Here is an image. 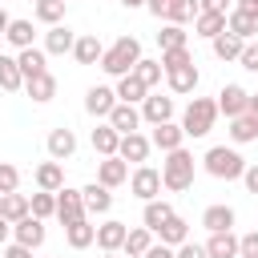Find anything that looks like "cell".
Segmentation results:
<instances>
[{
    "instance_id": "cb8c5ba5",
    "label": "cell",
    "mask_w": 258,
    "mask_h": 258,
    "mask_svg": "<svg viewBox=\"0 0 258 258\" xmlns=\"http://www.w3.org/2000/svg\"><path fill=\"white\" fill-rule=\"evenodd\" d=\"M73 56H77V64H101V56H105V44H101L93 32H85V36H77V44H73Z\"/></svg>"
},
{
    "instance_id": "8d00e7d4",
    "label": "cell",
    "mask_w": 258,
    "mask_h": 258,
    "mask_svg": "<svg viewBox=\"0 0 258 258\" xmlns=\"http://www.w3.org/2000/svg\"><path fill=\"white\" fill-rule=\"evenodd\" d=\"M32 36H36V32H32V20H12L8 32H4V40H8L16 52H20V48H32Z\"/></svg>"
},
{
    "instance_id": "680465c9",
    "label": "cell",
    "mask_w": 258,
    "mask_h": 258,
    "mask_svg": "<svg viewBox=\"0 0 258 258\" xmlns=\"http://www.w3.org/2000/svg\"><path fill=\"white\" fill-rule=\"evenodd\" d=\"M125 8H145V0H121Z\"/></svg>"
},
{
    "instance_id": "ac0fdd59",
    "label": "cell",
    "mask_w": 258,
    "mask_h": 258,
    "mask_svg": "<svg viewBox=\"0 0 258 258\" xmlns=\"http://www.w3.org/2000/svg\"><path fill=\"white\" fill-rule=\"evenodd\" d=\"M198 81H202L198 64H181V69H169V73H165V85H169V93H177V97L194 93V89H198Z\"/></svg>"
},
{
    "instance_id": "94428289",
    "label": "cell",
    "mask_w": 258,
    "mask_h": 258,
    "mask_svg": "<svg viewBox=\"0 0 258 258\" xmlns=\"http://www.w3.org/2000/svg\"><path fill=\"white\" fill-rule=\"evenodd\" d=\"M64 4H69V0H64Z\"/></svg>"
},
{
    "instance_id": "484cf974",
    "label": "cell",
    "mask_w": 258,
    "mask_h": 258,
    "mask_svg": "<svg viewBox=\"0 0 258 258\" xmlns=\"http://www.w3.org/2000/svg\"><path fill=\"white\" fill-rule=\"evenodd\" d=\"M202 226L210 230V234H222V230H234V206H206V214H202Z\"/></svg>"
},
{
    "instance_id": "816d5d0a",
    "label": "cell",
    "mask_w": 258,
    "mask_h": 258,
    "mask_svg": "<svg viewBox=\"0 0 258 258\" xmlns=\"http://www.w3.org/2000/svg\"><path fill=\"white\" fill-rule=\"evenodd\" d=\"M141 258H173V246H165V242H153Z\"/></svg>"
},
{
    "instance_id": "8992f818",
    "label": "cell",
    "mask_w": 258,
    "mask_h": 258,
    "mask_svg": "<svg viewBox=\"0 0 258 258\" xmlns=\"http://www.w3.org/2000/svg\"><path fill=\"white\" fill-rule=\"evenodd\" d=\"M52 218H60V226H73V222H81V218H89L85 214V202H81V189H56V214Z\"/></svg>"
},
{
    "instance_id": "f5cc1de1",
    "label": "cell",
    "mask_w": 258,
    "mask_h": 258,
    "mask_svg": "<svg viewBox=\"0 0 258 258\" xmlns=\"http://www.w3.org/2000/svg\"><path fill=\"white\" fill-rule=\"evenodd\" d=\"M198 8H202V12H226L230 0H198Z\"/></svg>"
},
{
    "instance_id": "f6af8a7d",
    "label": "cell",
    "mask_w": 258,
    "mask_h": 258,
    "mask_svg": "<svg viewBox=\"0 0 258 258\" xmlns=\"http://www.w3.org/2000/svg\"><path fill=\"white\" fill-rule=\"evenodd\" d=\"M16 185H20V169L12 161H0V194H16Z\"/></svg>"
},
{
    "instance_id": "9c48e42d",
    "label": "cell",
    "mask_w": 258,
    "mask_h": 258,
    "mask_svg": "<svg viewBox=\"0 0 258 258\" xmlns=\"http://www.w3.org/2000/svg\"><path fill=\"white\" fill-rule=\"evenodd\" d=\"M125 234H129V226H125V222H117V218L101 222V226H97V246H101V254H121Z\"/></svg>"
},
{
    "instance_id": "bcb514c9",
    "label": "cell",
    "mask_w": 258,
    "mask_h": 258,
    "mask_svg": "<svg viewBox=\"0 0 258 258\" xmlns=\"http://www.w3.org/2000/svg\"><path fill=\"white\" fill-rule=\"evenodd\" d=\"M238 258H258V230L238 234Z\"/></svg>"
},
{
    "instance_id": "d4e9b609",
    "label": "cell",
    "mask_w": 258,
    "mask_h": 258,
    "mask_svg": "<svg viewBox=\"0 0 258 258\" xmlns=\"http://www.w3.org/2000/svg\"><path fill=\"white\" fill-rule=\"evenodd\" d=\"M89 141H93V149L101 153V157H117V145H121V133L105 121V125H97L93 133H89Z\"/></svg>"
},
{
    "instance_id": "ab89813d",
    "label": "cell",
    "mask_w": 258,
    "mask_h": 258,
    "mask_svg": "<svg viewBox=\"0 0 258 258\" xmlns=\"http://www.w3.org/2000/svg\"><path fill=\"white\" fill-rule=\"evenodd\" d=\"M198 12H202L198 0H169V8H165V24H189Z\"/></svg>"
},
{
    "instance_id": "60d3db41",
    "label": "cell",
    "mask_w": 258,
    "mask_h": 258,
    "mask_svg": "<svg viewBox=\"0 0 258 258\" xmlns=\"http://www.w3.org/2000/svg\"><path fill=\"white\" fill-rule=\"evenodd\" d=\"M28 214H32V218H40V222H44V218H52V214H56V194H44V189H40V194H32V198H28Z\"/></svg>"
},
{
    "instance_id": "9f6ffc18",
    "label": "cell",
    "mask_w": 258,
    "mask_h": 258,
    "mask_svg": "<svg viewBox=\"0 0 258 258\" xmlns=\"http://www.w3.org/2000/svg\"><path fill=\"white\" fill-rule=\"evenodd\" d=\"M234 8H242V12H254V16H258V0H238Z\"/></svg>"
},
{
    "instance_id": "d590c367",
    "label": "cell",
    "mask_w": 258,
    "mask_h": 258,
    "mask_svg": "<svg viewBox=\"0 0 258 258\" xmlns=\"http://www.w3.org/2000/svg\"><path fill=\"white\" fill-rule=\"evenodd\" d=\"M0 89H4V93H16V89H24V77H20V64H16V56H4V52H0Z\"/></svg>"
},
{
    "instance_id": "e0dca14e",
    "label": "cell",
    "mask_w": 258,
    "mask_h": 258,
    "mask_svg": "<svg viewBox=\"0 0 258 258\" xmlns=\"http://www.w3.org/2000/svg\"><path fill=\"white\" fill-rule=\"evenodd\" d=\"M81 202H85V214H89V218H97V214H109V210H113V194H109L101 181H89V185L81 189Z\"/></svg>"
},
{
    "instance_id": "836d02e7",
    "label": "cell",
    "mask_w": 258,
    "mask_h": 258,
    "mask_svg": "<svg viewBox=\"0 0 258 258\" xmlns=\"http://www.w3.org/2000/svg\"><path fill=\"white\" fill-rule=\"evenodd\" d=\"M149 246H153V234H149L145 226H133V230L125 234V246H121V254H125V258H141Z\"/></svg>"
},
{
    "instance_id": "7dc6e473",
    "label": "cell",
    "mask_w": 258,
    "mask_h": 258,
    "mask_svg": "<svg viewBox=\"0 0 258 258\" xmlns=\"http://www.w3.org/2000/svg\"><path fill=\"white\" fill-rule=\"evenodd\" d=\"M238 64H242L246 73H258V40L242 44V56H238Z\"/></svg>"
},
{
    "instance_id": "ee69618b",
    "label": "cell",
    "mask_w": 258,
    "mask_h": 258,
    "mask_svg": "<svg viewBox=\"0 0 258 258\" xmlns=\"http://www.w3.org/2000/svg\"><path fill=\"white\" fill-rule=\"evenodd\" d=\"M181 64H194L189 48H169V52H161V73H169V69H181Z\"/></svg>"
},
{
    "instance_id": "5bb4252c",
    "label": "cell",
    "mask_w": 258,
    "mask_h": 258,
    "mask_svg": "<svg viewBox=\"0 0 258 258\" xmlns=\"http://www.w3.org/2000/svg\"><path fill=\"white\" fill-rule=\"evenodd\" d=\"M141 121L149 125H161V121H173V97H161V93H149L141 101Z\"/></svg>"
},
{
    "instance_id": "6f0895ef",
    "label": "cell",
    "mask_w": 258,
    "mask_h": 258,
    "mask_svg": "<svg viewBox=\"0 0 258 258\" xmlns=\"http://www.w3.org/2000/svg\"><path fill=\"white\" fill-rule=\"evenodd\" d=\"M8 24H12V16H8V12H4V8H0V36H4V32H8Z\"/></svg>"
},
{
    "instance_id": "f35d334b",
    "label": "cell",
    "mask_w": 258,
    "mask_h": 258,
    "mask_svg": "<svg viewBox=\"0 0 258 258\" xmlns=\"http://www.w3.org/2000/svg\"><path fill=\"white\" fill-rule=\"evenodd\" d=\"M133 77H137V81H141V85L153 93V89L161 85V60H149V56H141V60L133 64Z\"/></svg>"
},
{
    "instance_id": "4dcf8cb0",
    "label": "cell",
    "mask_w": 258,
    "mask_h": 258,
    "mask_svg": "<svg viewBox=\"0 0 258 258\" xmlns=\"http://www.w3.org/2000/svg\"><path fill=\"white\" fill-rule=\"evenodd\" d=\"M218 32H226V12H198L194 16V36L214 40Z\"/></svg>"
},
{
    "instance_id": "ba28073f",
    "label": "cell",
    "mask_w": 258,
    "mask_h": 258,
    "mask_svg": "<svg viewBox=\"0 0 258 258\" xmlns=\"http://www.w3.org/2000/svg\"><path fill=\"white\" fill-rule=\"evenodd\" d=\"M44 238H48V230H44V222L40 218H20L16 226H12V242H20V246H28V250H36V246H44Z\"/></svg>"
},
{
    "instance_id": "4316f807",
    "label": "cell",
    "mask_w": 258,
    "mask_h": 258,
    "mask_svg": "<svg viewBox=\"0 0 258 258\" xmlns=\"http://www.w3.org/2000/svg\"><path fill=\"white\" fill-rule=\"evenodd\" d=\"M64 242H69L73 250H89V246L97 242V226H93L89 218H81V222L64 226Z\"/></svg>"
},
{
    "instance_id": "d6a6232c",
    "label": "cell",
    "mask_w": 258,
    "mask_h": 258,
    "mask_svg": "<svg viewBox=\"0 0 258 258\" xmlns=\"http://www.w3.org/2000/svg\"><path fill=\"white\" fill-rule=\"evenodd\" d=\"M157 238H161L165 246H173V250H177L181 242H189V222H185L181 214H173V218H169V222L157 230Z\"/></svg>"
},
{
    "instance_id": "e575fe53",
    "label": "cell",
    "mask_w": 258,
    "mask_h": 258,
    "mask_svg": "<svg viewBox=\"0 0 258 258\" xmlns=\"http://www.w3.org/2000/svg\"><path fill=\"white\" fill-rule=\"evenodd\" d=\"M0 218H8L12 226L20 218H28V198L24 194H0Z\"/></svg>"
},
{
    "instance_id": "5b68a950",
    "label": "cell",
    "mask_w": 258,
    "mask_h": 258,
    "mask_svg": "<svg viewBox=\"0 0 258 258\" xmlns=\"http://www.w3.org/2000/svg\"><path fill=\"white\" fill-rule=\"evenodd\" d=\"M129 189H133L141 202L161 198V169H153V165H137V169L129 173Z\"/></svg>"
},
{
    "instance_id": "b9f144b4",
    "label": "cell",
    "mask_w": 258,
    "mask_h": 258,
    "mask_svg": "<svg viewBox=\"0 0 258 258\" xmlns=\"http://www.w3.org/2000/svg\"><path fill=\"white\" fill-rule=\"evenodd\" d=\"M36 20H44L48 28L64 20V0H36Z\"/></svg>"
},
{
    "instance_id": "7402d4cb",
    "label": "cell",
    "mask_w": 258,
    "mask_h": 258,
    "mask_svg": "<svg viewBox=\"0 0 258 258\" xmlns=\"http://www.w3.org/2000/svg\"><path fill=\"white\" fill-rule=\"evenodd\" d=\"M173 214H177V210H173L169 202L153 198V202H145V210H141V226H145L149 234H157V230H161V226H165V222H169Z\"/></svg>"
},
{
    "instance_id": "1f68e13d",
    "label": "cell",
    "mask_w": 258,
    "mask_h": 258,
    "mask_svg": "<svg viewBox=\"0 0 258 258\" xmlns=\"http://www.w3.org/2000/svg\"><path fill=\"white\" fill-rule=\"evenodd\" d=\"M113 93H117V101H121V105H137V101H145V97H149V89H145L133 73H129V77H117V89H113Z\"/></svg>"
},
{
    "instance_id": "52a82bcc",
    "label": "cell",
    "mask_w": 258,
    "mask_h": 258,
    "mask_svg": "<svg viewBox=\"0 0 258 258\" xmlns=\"http://www.w3.org/2000/svg\"><path fill=\"white\" fill-rule=\"evenodd\" d=\"M246 109H250V93H246L242 85H222V89H218V113H226V117L234 121V117H242Z\"/></svg>"
},
{
    "instance_id": "603a6c76",
    "label": "cell",
    "mask_w": 258,
    "mask_h": 258,
    "mask_svg": "<svg viewBox=\"0 0 258 258\" xmlns=\"http://www.w3.org/2000/svg\"><path fill=\"white\" fill-rule=\"evenodd\" d=\"M44 60H48V56H44V48H36V44L16 52V64H20V77H24V81H32V77L48 73V64H44Z\"/></svg>"
},
{
    "instance_id": "277c9868",
    "label": "cell",
    "mask_w": 258,
    "mask_h": 258,
    "mask_svg": "<svg viewBox=\"0 0 258 258\" xmlns=\"http://www.w3.org/2000/svg\"><path fill=\"white\" fill-rule=\"evenodd\" d=\"M214 121H218V101L214 97H194L181 113V133L185 137H206L214 129Z\"/></svg>"
},
{
    "instance_id": "2e32d148",
    "label": "cell",
    "mask_w": 258,
    "mask_h": 258,
    "mask_svg": "<svg viewBox=\"0 0 258 258\" xmlns=\"http://www.w3.org/2000/svg\"><path fill=\"white\" fill-rule=\"evenodd\" d=\"M97 181H101L105 189H117V185L129 181V165H125L121 157H101V161H97Z\"/></svg>"
},
{
    "instance_id": "f907efd6",
    "label": "cell",
    "mask_w": 258,
    "mask_h": 258,
    "mask_svg": "<svg viewBox=\"0 0 258 258\" xmlns=\"http://www.w3.org/2000/svg\"><path fill=\"white\" fill-rule=\"evenodd\" d=\"M0 258H32V250H28V246H20V242H8Z\"/></svg>"
},
{
    "instance_id": "11a10c76",
    "label": "cell",
    "mask_w": 258,
    "mask_h": 258,
    "mask_svg": "<svg viewBox=\"0 0 258 258\" xmlns=\"http://www.w3.org/2000/svg\"><path fill=\"white\" fill-rule=\"evenodd\" d=\"M8 238H12V222H8V218H0V246H4Z\"/></svg>"
},
{
    "instance_id": "3957f363",
    "label": "cell",
    "mask_w": 258,
    "mask_h": 258,
    "mask_svg": "<svg viewBox=\"0 0 258 258\" xmlns=\"http://www.w3.org/2000/svg\"><path fill=\"white\" fill-rule=\"evenodd\" d=\"M202 165H206L210 177H218V181H234V177H242L246 157H242L234 145H210L206 157H202Z\"/></svg>"
},
{
    "instance_id": "681fc988",
    "label": "cell",
    "mask_w": 258,
    "mask_h": 258,
    "mask_svg": "<svg viewBox=\"0 0 258 258\" xmlns=\"http://www.w3.org/2000/svg\"><path fill=\"white\" fill-rule=\"evenodd\" d=\"M242 181H246V189H250V194H258V161L242 169Z\"/></svg>"
},
{
    "instance_id": "83f0119b",
    "label": "cell",
    "mask_w": 258,
    "mask_h": 258,
    "mask_svg": "<svg viewBox=\"0 0 258 258\" xmlns=\"http://www.w3.org/2000/svg\"><path fill=\"white\" fill-rule=\"evenodd\" d=\"M24 93H28L36 105H48V101L56 97V77H52V73H40V77L24 81Z\"/></svg>"
},
{
    "instance_id": "f546056e",
    "label": "cell",
    "mask_w": 258,
    "mask_h": 258,
    "mask_svg": "<svg viewBox=\"0 0 258 258\" xmlns=\"http://www.w3.org/2000/svg\"><path fill=\"white\" fill-rule=\"evenodd\" d=\"M230 141L234 145H246V141H258V113H242L230 121Z\"/></svg>"
},
{
    "instance_id": "4fadbf2b",
    "label": "cell",
    "mask_w": 258,
    "mask_h": 258,
    "mask_svg": "<svg viewBox=\"0 0 258 258\" xmlns=\"http://www.w3.org/2000/svg\"><path fill=\"white\" fill-rule=\"evenodd\" d=\"M113 105H117V93H113L109 85H93V89L85 93V113H89V117H109Z\"/></svg>"
},
{
    "instance_id": "8fae6325",
    "label": "cell",
    "mask_w": 258,
    "mask_h": 258,
    "mask_svg": "<svg viewBox=\"0 0 258 258\" xmlns=\"http://www.w3.org/2000/svg\"><path fill=\"white\" fill-rule=\"evenodd\" d=\"M226 32H234L242 44H250L254 32H258V16L254 12H242V8H230L226 12Z\"/></svg>"
},
{
    "instance_id": "44dd1931",
    "label": "cell",
    "mask_w": 258,
    "mask_h": 258,
    "mask_svg": "<svg viewBox=\"0 0 258 258\" xmlns=\"http://www.w3.org/2000/svg\"><path fill=\"white\" fill-rule=\"evenodd\" d=\"M32 177H36V189H44V194L64 189V165H60V161H40Z\"/></svg>"
},
{
    "instance_id": "c3c4849f",
    "label": "cell",
    "mask_w": 258,
    "mask_h": 258,
    "mask_svg": "<svg viewBox=\"0 0 258 258\" xmlns=\"http://www.w3.org/2000/svg\"><path fill=\"white\" fill-rule=\"evenodd\" d=\"M173 258H210V254H206V246H198V242H181V246L173 250Z\"/></svg>"
},
{
    "instance_id": "db71d44e",
    "label": "cell",
    "mask_w": 258,
    "mask_h": 258,
    "mask_svg": "<svg viewBox=\"0 0 258 258\" xmlns=\"http://www.w3.org/2000/svg\"><path fill=\"white\" fill-rule=\"evenodd\" d=\"M145 8H149L157 20H161V16H165V8H169V0H145Z\"/></svg>"
},
{
    "instance_id": "ffe728a7",
    "label": "cell",
    "mask_w": 258,
    "mask_h": 258,
    "mask_svg": "<svg viewBox=\"0 0 258 258\" xmlns=\"http://www.w3.org/2000/svg\"><path fill=\"white\" fill-rule=\"evenodd\" d=\"M73 153H77V133L64 129V125L52 129V133H48V157H52V161H69Z\"/></svg>"
},
{
    "instance_id": "30bf717a",
    "label": "cell",
    "mask_w": 258,
    "mask_h": 258,
    "mask_svg": "<svg viewBox=\"0 0 258 258\" xmlns=\"http://www.w3.org/2000/svg\"><path fill=\"white\" fill-rule=\"evenodd\" d=\"M149 145H153V149H161V153H173V149H181V145H185V133H181V125L161 121V125H153Z\"/></svg>"
},
{
    "instance_id": "f1b7e54d",
    "label": "cell",
    "mask_w": 258,
    "mask_h": 258,
    "mask_svg": "<svg viewBox=\"0 0 258 258\" xmlns=\"http://www.w3.org/2000/svg\"><path fill=\"white\" fill-rule=\"evenodd\" d=\"M206 254H210V258H238V234H234V230L210 234V242H206Z\"/></svg>"
},
{
    "instance_id": "7c38bea8",
    "label": "cell",
    "mask_w": 258,
    "mask_h": 258,
    "mask_svg": "<svg viewBox=\"0 0 258 258\" xmlns=\"http://www.w3.org/2000/svg\"><path fill=\"white\" fill-rule=\"evenodd\" d=\"M73 44H77V32L69 24H52L44 32V56H64V52H73Z\"/></svg>"
},
{
    "instance_id": "d6986e66",
    "label": "cell",
    "mask_w": 258,
    "mask_h": 258,
    "mask_svg": "<svg viewBox=\"0 0 258 258\" xmlns=\"http://www.w3.org/2000/svg\"><path fill=\"white\" fill-rule=\"evenodd\" d=\"M105 121H109L121 137H125V133H137V129H141V109H137V105H121V101H117V105H113V113H109Z\"/></svg>"
},
{
    "instance_id": "7a4b0ae2",
    "label": "cell",
    "mask_w": 258,
    "mask_h": 258,
    "mask_svg": "<svg viewBox=\"0 0 258 258\" xmlns=\"http://www.w3.org/2000/svg\"><path fill=\"white\" fill-rule=\"evenodd\" d=\"M137 60H141V40H137V36H117V40L105 48L101 69H105L109 77H129Z\"/></svg>"
},
{
    "instance_id": "9a60e30c",
    "label": "cell",
    "mask_w": 258,
    "mask_h": 258,
    "mask_svg": "<svg viewBox=\"0 0 258 258\" xmlns=\"http://www.w3.org/2000/svg\"><path fill=\"white\" fill-rule=\"evenodd\" d=\"M149 149H153V145H149V137H145V133H125V137H121V145H117V157H121L125 165H129V161L145 165Z\"/></svg>"
},
{
    "instance_id": "74e56055",
    "label": "cell",
    "mask_w": 258,
    "mask_h": 258,
    "mask_svg": "<svg viewBox=\"0 0 258 258\" xmlns=\"http://www.w3.org/2000/svg\"><path fill=\"white\" fill-rule=\"evenodd\" d=\"M210 44H214V56H218V60H238V56H242V40H238L234 32H218Z\"/></svg>"
},
{
    "instance_id": "91938a15",
    "label": "cell",
    "mask_w": 258,
    "mask_h": 258,
    "mask_svg": "<svg viewBox=\"0 0 258 258\" xmlns=\"http://www.w3.org/2000/svg\"><path fill=\"white\" fill-rule=\"evenodd\" d=\"M101 258H125V254H101Z\"/></svg>"
},
{
    "instance_id": "7bdbcfd3",
    "label": "cell",
    "mask_w": 258,
    "mask_h": 258,
    "mask_svg": "<svg viewBox=\"0 0 258 258\" xmlns=\"http://www.w3.org/2000/svg\"><path fill=\"white\" fill-rule=\"evenodd\" d=\"M157 44H161V52H169V48H185V28H181V24H165V28L157 32Z\"/></svg>"
},
{
    "instance_id": "6da1fadb",
    "label": "cell",
    "mask_w": 258,
    "mask_h": 258,
    "mask_svg": "<svg viewBox=\"0 0 258 258\" xmlns=\"http://www.w3.org/2000/svg\"><path fill=\"white\" fill-rule=\"evenodd\" d=\"M189 185H194V153L181 145V149L165 153V161H161V189L185 194Z\"/></svg>"
}]
</instances>
